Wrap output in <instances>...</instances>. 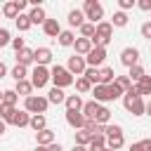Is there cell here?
I'll use <instances>...</instances> for the list:
<instances>
[{
    "instance_id": "obj_49",
    "label": "cell",
    "mask_w": 151,
    "mask_h": 151,
    "mask_svg": "<svg viewBox=\"0 0 151 151\" xmlns=\"http://www.w3.org/2000/svg\"><path fill=\"white\" fill-rule=\"evenodd\" d=\"M87 151H106V146H101V144H94V142H92V144L87 146Z\"/></svg>"
},
{
    "instance_id": "obj_9",
    "label": "cell",
    "mask_w": 151,
    "mask_h": 151,
    "mask_svg": "<svg viewBox=\"0 0 151 151\" xmlns=\"http://www.w3.org/2000/svg\"><path fill=\"white\" fill-rule=\"evenodd\" d=\"M120 64L127 66V68L137 66V64H139V50H137V47H125V50L120 52Z\"/></svg>"
},
{
    "instance_id": "obj_10",
    "label": "cell",
    "mask_w": 151,
    "mask_h": 151,
    "mask_svg": "<svg viewBox=\"0 0 151 151\" xmlns=\"http://www.w3.org/2000/svg\"><path fill=\"white\" fill-rule=\"evenodd\" d=\"M66 123L76 130H83L85 127V116L80 111H66Z\"/></svg>"
},
{
    "instance_id": "obj_6",
    "label": "cell",
    "mask_w": 151,
    "mask_h": 151,
    "mask_svg": "<svg viewBox=\"0 0 151 151\" xmlns=\"http://www.w3.org/2000/svg\"><path fill=\"white\" fill-rule=\"evenodd\" d=\"M31 83H33V87H45L47 83H50V68L47 66H35L33 71H31Z\"/></svg>"
},
{
    "instance_id": "obj_59",
    "label": "cell",
    "mask_w": 151,
    "mask_h": 151,
    "mask_svg": "<svg viewBox=\"0 0 151 151\" xmlns=\"http://www.w3.org/2000/svg\"><path fill=\"white\" fill-rule=\"evenodd\" d=\"M2 97H5V92H0V104H2Z\"/></svg>"
},
{
    "instance_id": "obj_17",
    "label": "cell",
    "mask_w": 151,
    "mask_h": 151,
    "mask_svg": "<svg viewBox=\"0 0 151 151\" xmlns=\"http://www.w3.org/2000/svg\"><path fill=\"white\" fill-rule=\"evenodd\" d=\"M66 111H83V99H80V94H66Z\"/></svg>"
},
{
    "instance_id": "obj_5",
    "label": "cell",
    "mask_w": 151,
    "mask_h": 151,
    "mask_svg": "<svg viewBox=\"0 0 151 151\" xmlns=\"http://www.w3.org/2000/svg\"><path fill=\"white\" fill-rule=\"evenodd\" d=\"M111 33H113L111 21H101V24H97V35L92 38V45H94V47H106V45L111 42Z\"/></svg>"
},
{
    "instance_id": "obj_12",
    "label": "cell",
    "mask_w": 151,
    "mask_h": 151,
    "mask_svg": "<svg viewBox=\"0 0 151 151\" xmlns=\"http://www.w3.org/2000/svg\"><path fill=\"white\" fill-rule=\"evenodd\" d=\"M33 61H35V50L24 47L21 52H17V64H21V66H31Z\"/></svg>"
},
{
    "instance_id": "obj_58",
    "label": "cell",
    "mask_w": 151,
    "mask_h": 151,
    "mask_svg": "<svg viewBox=\"0 0 151 151\" xmlns=\"http://www.w3.org/2000/svg\"><path fill=\"white\" fill-rule=\"evenodd\" d=\"M35 151H47V146H35Z\"/></svg>"
},
{
    "instance_id": "obj_18",
    "label": "cell",
    "mask_w": 151,
    "mask_h": 151,
    "mask_svg": "<svg viewBox=\"0 0 151 151\" xmlns=\"http://www.w3.org/2000/svg\"><path fill=\"white\" fill-rule=\"evenodd\" d=\"M12 125H17V127H28V125H31V113H28V111H17L14 118H12Z\"/></svg>"
},
{
    "instance_id": "obj_48",
    "label": "cell",
    "mask_w": 151,
    "mask_h": 151,
    "mask_svg": "<svg viewBox=\"0 0 151 151\" xmlns=\"http://www.w3.org/2000/svg\"><path fill=\"white\" fill-rule=\"evenodd\" d=\"M137 7H139L142 12H151V0H139Z\"/></svg>"
},
{
    "instance_id": "obj_41",
    "label": "cell",
    "mask_w": 151,
    "mask_h": 151,
    "mask_svg": "<svg viewBox=\"0 0 151 151\" xmlns=\"http://www.w3.org/2000/svg\"><path fill=\"white\" fill-rule=\"evenodd\" d=\"M17 99H19V94H17L14 90H5V97H2V104H7V106H17Z\"/></svg>"
},
{
    "instance_id": "obj_32",
    "label": "cell",
    "mask_w": 151,
    "mask_h": 151,
    "mask_svg": "<svg viewBox=\"0 0 151 151\" xmlns=\"http://www.w3.org/2000/svg\"><path fill=\"white\" fill-rule=\"evenodd\" d=\"M14 21H17V28H19V31H28V28L33 26L31 17H28V14H24V12H21V14H19V17L14 19Z\"/></svg>"
},
{
    "instance_id": "obj_44",
    "label": "cell",
    "mask_w": 151,
    "mask_h": 151,
    "mask_svg": "<svg viewBox=\"0 0 151 151\" xmlns=\"http://www.w3.org/2000/svg\"><path fill=\"white\" fill-rule=\"evenodd\" d=\"M113 134H123V127L120 125H106V137H113Z\"/></svg>"
},
{
    "instance_id": "obj_50",
    "label": "cell",
    "mask_w": 151,
    "mask_h": 151,
    "mask_svg": "<svg viewBox=\"0 0 151 151\" xmlns=\"http://www.w3.org/2000/svg\"><path fill=\"white\" fill-rule=\"evenodd\" d=\"M130 151H144V144H142V142H137V144H132V146H130Z\"/></svg>"
},
{
    "instance_id": "obj_11",
    "label": "cell",
    "mask_w": 151,
    "mask_h": 151,
    "mask_svg": "<svg viewBox=\"0 0 151 151\" xmlns=\"http://www.w3.org/2000/svg\"><path fill=\"white\" fill-rule=\"evenodd\" d=\"M73 47H76V54H80V57H87L90 52H92V40H87V38H76V42H73Z\"/></svg>"
},
{
    "instance_id": "obj_7",
    "label": "cell",
    "mask_w": 151,
    "mask_h": 151,
    "mask_svg": "<svg viewBox=\"0 0 151 151\" xmlns=\"http://www.w3.org/2000/svg\"><path fill=\"white\" fill-rule=\"evenodd\" d=\"M66 68H68V73H71V76H78V78H80V76L85 73V68H87V61H85V57L73 54V57H68Z\"/></svg>"
},
{
    "instance_id": "obj_57",
    "label": "cell",
    "mask_w": 151,
    "mask_h": 151,
    "mask_svg": "<svg viewBox=\"0 0 151 151\" xmlns=\"http://www.w3.org/2000/svg\"><path fill=\"white\" fill-rule=\"evenodd\" d=\"M146 113H149V116H151V99H149V101H146Z\"/></svg>"
},
{
    "instance_id": "obj_54",
    "label": "cell",
    "mask_w": 151,
    "mask_h": 151,
    "mask_svg": "<svg viewBox=\"0 0 151 151\" xmlns=\"http://www.w3.org/2000/svg\"><path fill=\"white\" fill-rule=\"evenodd\" d=\"M5 73H7V66L0 61V78H5Z\"/></svg>"
},
{
    "instance_id": "obj_29",
    "label": "cell",
    "mask_w": 151,
    "mask_h": 151,
    "mask_svg": "<svg viewBox=\"0 0 151 151\" xmlns=\"http://www.w3.org/2000/svg\"><path fill=\"white\" fill-rule=\"evenodd\" d=\"M109 120H111V111H109L106 106H99V111H97V116H94V123L109 125Z\"/></svg>"
},
{
    "instance_id": "obj_61",
    "label": "cell",
    "mask_w": 151,
    "mask_h": 151,
    "mask_svg": "<svg viewBox=\"0 0 151 151\" xmlns=\"http://www.w3.org/2000/svg\"><path fill=\"white\" fill-rule=\"evenodd\" d=\"M0 12H2V9H0Z\"/></svg>"
},
{
    "instance_id": "obj_23",
    "label": "cell",
    "mask_w": 151,
    "mask_h": 151,
    "mask_svg": "<svg viewBox=\"0 0 151 151\" xmlns=\"http://www.w3.org/2000/svg\"><path fill=\"white\" fill-rule=\"evenodd\" d=\"M47 101H50V104H64V101H66V94H64V90H59V87H52V90L47 92Z\"/></svg>"
},
{
    "instance_id": "obj_31",
    "label": "cell",
    "mask_w": 151,
    "mask_h": 151,
    "mask_svg": "<svg viewBox=\"0 0 151 151\" xmlns=\"http://www.w3.org/2000/svg\"><path fill=\"white\" fill-rule=\"evenodd\" d=\"M111 26H116V28H123V26H127V14L125 12H113V19H111Z\"/></svg>"
},
{
    "instance_id": "obj_43",
    "label": "cell",
    "mask_w": 151,
    "mask_h": 151,
    "mask_svg": "<svg viewBox=\"0 0 151 151\" xmlns=\"http://www.w3.org/2000/svg\"><path fill=\"white\" fill-rule=\"evenodd\" d=\"M7 45H12L9 31H7V28H0V47H7Z\"/></svg>"
},
{
    "instance_id": "obj_19",
    "label": "cell",
    "mask_w": 151,
    "mask_h": 151,
    "mask_svg": "<svg viewBox=\"0 0 151 151\" xmlns=\"http://www.w3.org/2000/svg\"><path fill=\"white\" fill-rule=\"evenodd\" d=\"M68 24H71L73 28H76V26L80 28V26L85 24V12H83V9H71V12H68Z\"/></svg>"
},
{
    "instance_id": "obj_52",
    "label": "cell",
    "mask_w": 151,
    "mask_h": 151,
    "mask_svg": "<svg viewBox=\"0 0 151 151\" xmlns=\"http://www.w3.org/2000/svg\"><path fill=\"white\" fill-rule=\"evenodd\" d=\"M142 144H144V151H151V139H142Z\"/></svg>"
},
{
    "instance_id": "obj_53",
    "label": "cell",
    "mask_w": 151,
    "mask_h": 151,
    "mask_svg": "<svg viewBox=\"0 0 151 151\" xmlns=\"http://www.w3.org/2000/svg\"><path fill=\"white\" fill-rule=\"evenodd\" d=\"M17 5H19V9H21V12H24V9H26V5H28V2H26V0H17Z\"/></svg>"
},
{
    "instance_id": "obj_27",
    "label": "cell",
    "mask_w": 151,
    "mask_h": 151,
    "mask_svg": "<svg viewBox=\"0 0 151 151\" xmlns=\"http://www.w3.org/2000/svg\"><path fill=\"white\" fill-rule=\"evenodd\" d=\"M123 144H125V137H123V134H113V137H106V149H111V151H118Z\"/></svg>"
},
{
    "instance_id": "obj_2",
    "label": "cell",
    "mask_w": 151,
    "mask_h": 151,
    "mask_svg": "<svg viewBox=\"0 0 151 151\" xmlns=\"http://www.w3.org/2000/svg\"><path fill=\"white\" fill-rule=\"evenodd\" d=\"M50 80H52L54 87H59V90H64V87H68V85L76 83V78L68 73V68H66V66H59V64L50 68Z\"/></svg>"
},
{
    "instance_id": "obj_26",
    "label": "cell",
    "mask_w": 151,
    "mask_h": 151,
    "mask_svg": "<svg viewBox=\"0 0 151 151\" xmlns=\"http://www.w3.org/2000/svg\"><path fill=\"white\" fill-rule=\"evenodd\" d=\"M28 17H31L33 24H45V21H47V14H45L42 7H33V9L28 12Z\"/></svg>"
},
{
    "instance_id": "obj_55",
    "label": "cell",
    "mask_w": 151,
    "mask_h": 151,
    "mask_svg": "<svg viewBox=\"0 0 151 151\" xmlns=\"http://www.w3.org/2000/svg\"><path fill=\"white\" fill-rule=\"evenodd\" d=\"M5 130H7V123H5V120H2V118H0V134H2V132H5Z\"/></svg>"
},
{
    "instance_id": "obj_34",
    "label": "cell",
    "mask_w": 151,
    "mask_h": 151,
    "mask_svg": "<svg viewBox=\"0 0 151 151\" xmlns=\"http://www.w3.org/2000/svg\"><path fill=\"white\" fill-rule=\"evenodd\" d=\"M14 113H17V109H14V106H7V104H0V118H2L5 123H12V118H14Z\"/></svg>"
},
{
    "instance_id": "obj_22",
    "label": "cell",
    "mask_w": 151,
    "mask_h": 151,
    "mask_svg": "<svg viewBox=\"0 0 151 151\" xmlns=\"http://www.w3.org/2000/svg\"><path fill=\"white\" fill-rule=\"evenodd\" d=\"M2 14H5L7 19H17V17L21 14V9H19L17 0H14V2H5V5H2Z\"/></svg>"
},
{
    "instance_id": "obj_28",
    "label": "cell",
    "mask_w": 151,
    "mask_h": 151,
    "mask_svg": "<svg viewBox=\"0 0 151 151\" xmlns=\"http://www.w3.org/2000/svg\"><path fill=\"white\" fill-rule=\"evenodd\" d=\"M92 85H101V76H99V68H92V66H87L85 68V73H83Z\"/></svg>"
},
{
    "instance_id": "obj_15",
    "label": "cell",
    "mask_w": 151,
    "mask_h": 151,
    "mask_svg": "<svg viewBox=\"0 0 151 151\" xmlns=\"http://www.w3.org/2000/svg\"><path fill=\"white\" fill-rule=\"evenodd\" d=\"M42 31H45V35H50V38H59L61 26H59V21H57V19H47V21L42 24Z\"/></svg>"
},
{
    "instance_id": "obj_3",
    "label": "cell",
    "mask_w": 151,
    "mask_h": 151,
    "mask_svg": "<svg viewBox=\"0 0 151 151\" xmlns=\"http://www.w3.org/2000/svg\"><path fill=\"white\" fill-rule=\"evenodd\" d=\"M47 106H50L47 97H40V94H31V97H26V101H24V111H28L31 116H40V113L45 116Z\"/></svg>"
},
{
    "instance_id": "obj_47",
    "label": "cell",
    "mask_w": 151,
    "mask_h": 151,
    "mask_svg": "<svg viewBox=\"0 0 151 151\" xmlns=\"http://www.w3.org/2000/svg\"><path fill=\"white\" fill-rule=\"evenodd\" d=\"M142 35H144L146 40H151V21H146V24H142Z\"/></svg>"
},
{
    "instance_id": "obj_21",
    "label": "cell",
    "mask_w": 151,
    "mask_h": 151,
    "mask_svg": "<svg viewBox=\"0 0 151 151\" xmlns=\"http://www.w3.org/2000/svg\"><path fill=\"white\" fill-rule=\"evenodd\" d=\"M35 139H38V146H50V144H54V142H57L52 130H42V132H38V134H35Z\"/></svg>"
},
{
    "instance_id": "obj_8",
    "label": "cell",
    "mask_w": 151,
    "mask_h": 151,
    "mask_svg": "<svg viewBox=\"0 0 151 151\" xmlns=\"http://www.w3.org/2000/svg\"><path fill=\"white\" fill-rule=\"evenodd\" d=\"M104 59H106V47H92V52L85 57L87 66H92V68H99L104 64Z\"/></svg>"
},
{
    "instance_id": "obj_36",
    "label": "cell",
    "mask_w": 151,
    "mask_h": 151,
    "mask_svg": "<svg viewBox=\"0 0 151 151\" xmlns=\"http://www.w3.org/2000/svg\"><path fill=\"white\" fill-rule=\"evenodd\" d=\"M57 40H59V45H64V47H71V45L76 42V38H73V31H61Z\"/></svg>"
},
{
    "instance_id": "obj_56",
    "label": "cell",
    "mask_w": 151,
    "mask_h": 151,
    "mask_svg": "<svg viewBox=\"0 0 151 151\" xmlns=\"http://www.w3.org/2000/svg\"><path fill=\"white\" fill-rule=\"evenodd\" d=\"M71 151H87V146H78V144H76V146H73Z\"/></svg>"
},
{
    "instance_id": "obj_33",
    "label": "cell",
    "mask_w": 151,
    "mask_h": 151,
    "mask_svg": "<svg viewBox=\"0 0 151 151\" xmlns=\"http://www.w3.org/2000/svg\"><path fill=\"white\" fill-rule=\"evenodd\" d=\"M80 35H83V38H87V40H92V38L97 35V26H94V24H90V21H85V24L80 26Z\"/></svg>"
},
{
    "instance_id": "obj_20",
    "label": "cell",
    "mask_w": 151,
    "mask_h": 151,
    "mask_svg": "<svg viewBox=\"0 0 151 151\" xmlns=\"http://www.w3.org/2000/svg\"><path fill=\"white\" fill-rule=\"evenodd\" d=\"M31 130H35V134L38 132H42V130H47V118L40 113V116H31V125H28Z\"/></svg>"
},
{
    "instance_id": "obj_40",
    "label": "cell",
    "mask_w": 151,
    "mask_h": 151,
    "mask_svg": "<svg viewBox=\"0 0 151 151\" xmlns=\"http://www.w3.org/2000/svg\"><path fill=\"white\" fill-rule=\"evenodd\" d=\"M116 83L120 85V90H123V92H130V90L134 87V83H132L127 76H116Z\"/></svg>"
},
{
    "instance_id": "obj_1",
    "label": "cell",
    "mask_w": 151,
    "mask_h": 151,
    "mask_svg": "<svg viewBox=\"0 0 151 151\" xmlns=\"http://www.w3.org/2000/svg\"><path fill=\"white\" fill-rule=\"evenodd\" d=\"M123 106H125L132 116H144V113H146V101L139 97L137 87H132L130 92H125V94H123Z\"/></svg>"
},
{
    "instance_id": "obj_42",
    "label": "cell",
    "mask_w": 151,
    "mask_h": 151,
    "mask_svg": "<svg viewBox=\"0 0 151 151\" xmlns=\"http://www.w3.org/2000/svg\"><path fill=\"white\" fill-rule=\"evenodd\" d=\"M109 92H111V99H118V97H123V94H125V92L120 90V85H118L116 80H113V83L109 85Z\"/></svg>"
},
{
    "instance_id": "obj_60",
    "label": "cell",
    "mask_w": 151,
    "mask_h": 151,
    "mask_svg": "<svg viewBox=\"0 0 151 151\" xmlns=\"http://www.w3.org/2000/svg\"><path fill=\"white\" fill-rule=\"evenodd\" d=\"M106 151H111V149H106Z\"/></svg>"
},
{
    "instance_id": "obj_38",
    "label": "cell",
    "mask_w": 151,
    "mask_h": 151,
    "mask_svg": "<svg viewBox=\"0 0 151 151\" xmlns=\"http://www.w3.org/2000/svg\"><path fill=\"white\" fill-rule=\"evenodd\" d=\"M144 76H146V73H144V68H142L139 64H137V66H132V68H130V73H127V78H130L132 83H139Z\"/></svg>"
},
{
    "instance_id": "obj_24",
    "label": "cell",
    "mask_w": 151,
    "mask_h": 151,
    "mask_svg": "<svg viewBox=\"0 0 151 151\" xmlns=\"http://www.w3.org/2000/svg\"><path fill=\"white\" fill-rule=\"evenodd\" d=\"M99 76H101V85H111L116 80V71L111 66H101L99 68Z\"/></svg>"
},
{
    "instance_id": "obj_25",
    "label": "cell",
    "mask_w": 151,
    "mask_h": 151,
    "mask_svg": "<svg viewBox=\"0 0 151 151\" xmlns=\"http://www.w3.org/2000/svg\"><path fill=\"white\" fill-rule=\"evenodd\" d=\"M14 92H17V94H24V97H31L33 83H31V80H19V83L14 85Z\"/></svg>"
},
{
    "instance_id": "obj_13",
    "label": "cell",
    "mask_w": 151,
    "mask_h": 151,
    "mask_svg": "<svg viewBox=\"0 0 151 151\" xmlns=\"http://www.w3.org/2000/svg\"><path fill=\"white\" fill-rule=\"evenodd\" d=\"M52 61V50L50 47H38L35 50V66H47Z\"/></svg>"
},
{
    "instance_id": "obj_16",
    "label": "cell",
    "mask_w": 151,
    "mask_h": 151,
    "mask_svg": "<svg viewBox=\"0 0 151 151\" xmlns=\"http://www.w3.org/2000/svg\"><path fill=\"white\" fill-rule=\"evenodd\" d=\"M99 106H101V104H99V101H94V99H92V101H85V104H83V111H80V113L85 116V120H94V116H97Z\"/></svg>"
},
{
    "instance_id": "obj_39",
    "label": "cell",
    "mask_w": 151,
    "mask_h": 151,
    "mask_svg": "<svg viewBox=\"0 0 151 151\" xmlns=\"http://www.w3.org/2000/svg\"><path fill=\"white\" fill-rule=\"evenodd\" d=\"M26 76H28V71H26V66H21V64H17L14 68H12V78L19 83V80H26Z\"/></svg>"
},
{
    "instance_id": "obj_37",
    "label": "cell",
    "mask_w": 151,
    "mask_h": 151,
    "mask_svg": "<svg viewBox=\"0 0 151 151\" xmlns=\"http://www.w3.org/2000/svg\"><path fill=\"white\" fill-rule=\"evenodd\" d=\"M76 90H78L80 94H85V92H90V90H92V83H90L85 76H80V78H76Z\"/></svg>"
},
{
    "instance_id": "obj_46",
    "label": "cell",
    "mask_w": 151,
    "mask_h": 151,
    "mask_svg": "<svg viewBox=\"0 0 151 151\" xmlns=\"http://www.w3.org/2000/svg\"><path fill=\"white\" fill-rule=\"evenodd\" d=\"M12 47L17 50V52H21L26 45H24V38H12Z\"/></svg>"
},
{
    "instance_id": "obj_51",
    "label": "cell",
    "mask_w": 151,
    "mask_h": 151,
    "mask_svg": "<svg viewBox=\"0 0 151 151\" xmlns=\"http://www.w3.org/2000/svg\"><path fill=\"white\" fill-rule=\"evenodd\" d=\"M47 151H64V149H61V144H57V142H54V144H50V146H47Z\"/></svg>"
},
{
    "instance_id": "obj_4",
    "label": "cell",
    "mask_w": 151,
    "mask_h": 151,
    "mask_svg": "<svg viewBox=\"0 0 151 151\" xmlns=\"http://www.w3.org/2000/svg\"><path fill=\"white\" fill-rule=\"evenodd\" d=\"M83 12H85V19H90V24H94V26L101 24V19H104V7L97 0H85Z\"/></svg>"
},
{
    "instance_id": "obj_45",
    "label": "cell",
    "mask_w": 151,
    "mask_h": 151,
    "mask_svg": "<svg viewBox=\"0 0 151 151\" xmlns=\"http://www.w3.org/2000/svg\"><path fill=\"white\" fill-rule=\"evenodd\" d=\"M137 2L134 0H118V7H120V12H125V9H130V7H134Z\"/></svg>"
},
{
    "instance_id": "obj_30",
    "label": "cell",
    "mask_w": 151,
    "mask_h": 151,
    "mask_svg": "<svg viewBox=\"0 0 151 151\" xmlns=\"http://www.w3.org/2000/svg\"><path fill=\"white\" fill-rule=\"evenodd\" d=\"M134 87H137L139 97H142V94H151V76H144V78H142Z\"/></svg>"
},
{
    "instance_id": "obj_14",
    "label": "cell",
    "mask_w": 151,
    "mask_h": 151,
    "mask_svg": "<svg viewBox=\"0 0 151 151\" xmlns=\"http://www.w3.org/2000/svg\"><path fill=\"white\" fill-rule=\"evenodd\" d=\"M92 94H94V101H113L111 99V92H109V85H94L92 87Z\"/></svg>"
},
{
    "instance_id": "obj_35",
    "label": "cell",
    "mask_w": 151,
    "mask_h": 151,
    "mask_svg": "<svg viewBox=\"0 0 151 151\" xmlns=\"http://www.w3.org/2000/svg\"><path fill=\"white\" fill-rule=\"evenodd\" d=\"M90 142H92V134L87 130H78L76 132V144L78 146H90Z\"/></svg>"
}]
</instances>
